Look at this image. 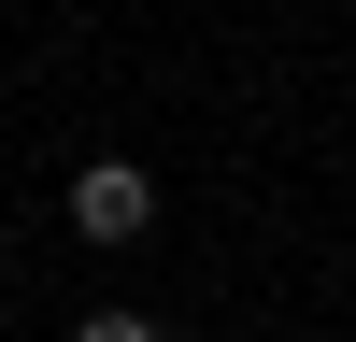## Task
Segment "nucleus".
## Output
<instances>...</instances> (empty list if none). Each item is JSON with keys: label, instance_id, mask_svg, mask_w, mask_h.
<instances>
[{"label": "nucleus", "instance_id": "obj_1", "mask_svg": "<svg viewBox=\"0 0 356 342\" xmlns=\"http://www.w3.org/2000/svg\"><path fill=\"white\" fill-rule=\"evenodd\" d=\"M72 228L86 243H143V228H157V171L143 157H86L72 171Z\"/></svg>", "mask_w": 356, "mask_h": 342}, {"label": "nucleus", "instance_id": "obj_2", "mask_svg": "<svg viewBox=\"0 0 356 342\" xmlns=\"http://www.w3.org/2000/svg\"><path fill=\"white\" fill-rule=\"evenodd\" d=\"M72 342H171V328H157V314H86Z\"/></svg>", "mask_w": 356, "mask_h": 342}, {"label": "nucleus", "instance_id": "obj_3", "mask_svg": "<svg viewBox=\"0 0 356 342\" xmlns=\"http://www.w3.org/2000/svg\"><path fill=\"white\" fill-rule=\"evenodd\" d=\"M0 256H15V243H0Z\"/></svg>", "mask_w": 356, "mask_h": 342}]
</instances>
